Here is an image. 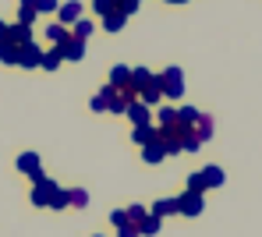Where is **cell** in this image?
<instances>
[{"mask_svg":"<svg viewBox=\"0 0 262 237\" xmlns=\"http://www.w3.org/2000/svg\"><path fill=\"white\" fill-rule=\"evenodd\" d=\"M156 82H160L163 99H181V96H184V71H181V67H167V71H160Z\"/></svg>","mask_w":262,"mask_h":237,"instance_id":"1","label":"cell"},{"mask_svg":"<svg viewBox=\"0 0 262 237\" xmlns=\"http://www.w3.org/2000/svg\"><path fill=\"white\" fill-rule=\"evenodd\" d=\"M0 43H11L14 50L29 46V43H32V25H21V21H14V25H4V36H0Z\"/></svg>","mask_w":262,"mask_h":237,"instance_id":"2","label":"cell"},{"mask_svg":"<svg viewBox=\"0 0 262 237\" xmlns=\"http://www.w3.org/2000/svg\"><path fill=\"white\" fill-rule=\"evenodd\" d=\"M39 60H43V46H39V43L32 39L29 46H21V50H18V64H14V67H25V71H36V67H39Z\"/></svg>","mask_w":262,"mask_h":237,"instance_id":"3","label":"cell"},{"mask_svg":"<svg viewBox=\"0 0 262 237\" xmlns=\"http://www.w3.org/2000/svg\"><path fill=\"white\" fill-rule=\"evenodd\" d=\"M202 209H206L202 195H195V191H184V195H177V212H181V216H199Z\"/></svg>","mask_w":262,"mask_h":237,"instance_id":"4","label":"cell"},{"mask_svg":"<svg viewBox=\"0 0 262 237\" xmlns=\"http://www.w3.org/2000/svg\"><path fill=\"white\" fill-rule=\"evenodd\" d=\"M18 170H21L29 181H39V177H43V163H39L36 152H21V156H18Z\"/></svg>","mask_w":262,"mask_h":237,"instance_id":"5","label":"cell"},{"mask_svg":"<svg viewBox=\"0 0 262 237\" xmlns=\"http://www.w3.org/2000/svg\"><path fill=\"white\" fill-rule=\"evenodd\" d=\"M53 188H57V181H50V177H39V181H32V205H39V209H46V202H50V195H53Z\"/></svg>","mask_w":262,"mask_h":237,"instance_id":"6","label":"cell"},{"mask_svg":"<svg viewBox=\"0 0 262 237\" xmlns=\"http://www.w3.org/2000/svg\"><path fill=\"white\" fill-rule=\"evenodd\" d=\"M57 21L60 25H75V21H82V0H68V4H60L57 7Z\"/></svg>","mask_w":262,"mask_h":237,"instance_id":"7","label":"cell"},{"mask_svg":"<svg viewBox=\"0 0 262 237\" xmlns=\"http://www.w3.org/2000/svg\"><path fill=\"white\" fill-rule=\"evenodd\" d=\"M103 99H106V110H110V113H124V110H128V96L121 92V89H114V85H103Z\"/></svg>","mask_w":262,"mask_h":237,"instance_id":"8","label":"cell"},{"mask_svg":"<svg viewBox=\"0 0 262 237\" xmlns=\"http://www.w3.org/2000/svg\"><path fill=\"white\" fill-rule=\"evenodd\" d=\"M213 128H216V121H213L209 113H199V117H195V124H191V135L206 145L209 138H213Z\"/></svg>","mask_w":262,"mask_h":237,"instance_id":"9","label":"cell"},{"mask_svg":"<svg viewBox=\"0 0 262 237\" xmlns=\"http://www.w3.org/2000/svg\"><path fill=\"white\" fill-rule=\"evenodd\" d=\"M142 159H145L149 167H156V163H163V159H167V145L160 142V135H156L149 145H142Z\"/></svg>","mask_w":262,"mask_h":237,"instance_id":"10","label":"cell"},{"mask_svg":"<svg viewBox=\"0 0 262 237\" xmlns=\"http://www.w3.org/2000/svg\"><path fill=\"white\" fill-rule=\"evenodd\" d=\"M57 50H60V57H64L68 64H78V60L85 57V43H82V39H75V36H71L68 43H60Z\"/></svg>","mask_w":262,"mask_h":237,"instance_id":"11","label":"cell"},{"mask_svg":"<svg viewBox=\"0 0 262 237\" xmlns=\"http://www.w3.org/2000/svg\"><path fill=\"white\" fill-rule=\"evenodd\" d=\"M160 99H163V92H160V82H156V75H152V78H149V82L138 89V103H145V106H156Z\"/></svg>","mask_w":262,"mask_h":237,"instance_id":"12","label":"cell"},{"mask_svg":"<svg viewBox=\"0 0 262 237\" xmlns=\"http://www.w3.org/2000/svg\"><path fill=\"white\" fill-rule=\"evenodd\" d=\"M199 174H202V184H206V191H209V188H223V181H227V174H223V167H216V163H209V167H202Z\"/></svg>","mask_w":262,"mask_h":237,"instance_id":"13","label":"cell"},{"mask_svg":"<svg viewBox=\"0 0 262 237\" xmlns=\"http://www.w3.org/2000/svg\"><path fill=\"white\" fill-rule=\"evenodd\" d=\"M124 113H128V121L135 124V128H138V124H152L149 106H145V103H138V99H135V103H128V110H124Z\"/></svg>","mask_w":262,"mask_h":237,"instance_id":"14","label":"cell"},{"mask_svg":"<svg viewBox=\"0 0 262 237\" xmlns=\"http://www.w3.org/2000/svg\"><path fill=\"white\" fill-rule=\"evenodd\" d=\"M46 209H53V212H64V209H71V198H68V188H64V184H57V188H53L50 202H46Z\"/></svg>","mask_w":262,"mask_h":237,"instance_id":"15","label":"cell"},{"mask_svg":"<svg viewBox=\"0 0 262 237\" xmlns=\"http://www.w3.org/2000/svg\"><path fill=\"white\" fill-rule=\"evenodd\" d=\"M46 39H50L53 46H60V43H68V39H71V29H68V25H60V21H50V25H46Z\"/></svg>","mask_w":262,"mask_h":237,"instance_id":"16","label":"cell"},{"mask_svg":"<svg viewBox=\"0 0 262 237\" xmlns=\"http://www.w3.org/2000/svg\"><path fill=\"white\" fill-rule=\"evenodd\" d=\"M152 216H160V220H167V216H177V198H160L152 209H149Z\"/></svg>","mask_w":262,"mask_h":237,"instance_id":"17","label":"cell"},{"mask_svg":"<svg viewBox=\"0 0 262 237\" xmlns=\"http://www.w3.org/2000/svg\"><path fill=\"white\" fill-rule=\"evenodd\" d=\"M64 64V57H60V50H43V60H39V71H57Z\"/></svg>","mask_w":262,"mask_h":237,"instance_id":"18","label":"cell"},{"mask_svg":"<svg viewBox=\"0 0 262 237\" xmlns=\"http://www.w3.org/2000/svg\"><path fill=\"white\" fill-rule=\"evenodd\" d=\"M152 138H156V128H152V124H138V128L131 131V142L135 145H149Z\"/></svg>","mask_w":262,"mask_h":237,"instance_id":"19","label":"cell"},{"mask_svg":"<svg viewBox=\"0 0 262 237\" xmlns=\"http://www.w3.org/2000/svg\"><path fill=\"white\" fill-rule=\"evenodd\" d=\"M156 234H160V216L145 212V220L138 223V237H156Z\"/></svg>","mask_w":262,"mask_h":237,"instance_id":"20","label":"cell"},{"mask_svg":"<svg viewBox=\"0 0 262 237\" xmlns=\"http://www.w3.org/2000/svg\"><path fill=\"white\" fill-rule=\"evenodd\" d=\"M124 25H128V14H121V11H114V14L103 18V29H106V32H121Z\"/></svg>","mask_w":262,"mask_h":237,"instance_id":"21","label":"cell"},{"mask_svg":"<svg viewBox=\"0 0 262 237\" xmlns=\"http://www.w3.org/2000/svg\"><path fill=\"white\" fill-rule=\"evenodd\" d=\"M92 32H96V25H92L89 18H82V21H75V25H71V36H75V39H82V43H85Z\"/></svg>","mask_w":262,"mask_h":237,"instance_id":"22","label":"cell"},{"mask_svg":"<svg viewBox=\"0 0 262 237\" xmlns=\"http://www.w3.org/2000/svg\"><path fill=\"white\" fill-rule=\"evenodd\" d=\"M149 78H152V71H149V67H131V89H135V92H138Z\"/></svg>","mask_w":262,"mask_h":237,"instance_id":"23","label":"cell"},{"mask_svg":"<svg viewBox=\"0 0 262 237\" xmlns=\"http://www.w3.org/2000/svg\"><path fill=\"white\" fill-rule=\"evenodd\" d=\"M68 198H71V209H85L89 205V191L82 188H68Z\"/></svg>","mask_w":262,"mask_h":237,"instance_id":"24","label":"cell"},{"mask_svg":"<svg viewBox=\"0 0 262 237\" xmlns=\"http://www.w3.org/2000/svg\"><path fill=\"white\" fill-rule=\"evenodd\" d=\"M0 64H7V67L18 64V50L11 46V43H0Z\"/></svg>","mask_w":262,"mask_h":237,"instance_id":"25","label":"cell"},{"mask_svg":"<svg viewBox=\"0 0 262 237\" xmlns=\"http://www.w3.org/2000/svg\"><path fill=\"white\" fill-rule=\"evenodd\" d=\"M156 121H160V128H170V124H177V110L174 106H163V110L156 113Z\"/></svg>","mask_w":262,"mask_h":237,"instance_id":"26","label":"cell"},{"mask_svg":"<svg viewBox=\"0 0 262 237\" xmlns=\"http://www.w3.org/2000/svg\"><path fill=\"white\" fill-rule=\"evenodd\" d=\"M92 11L106 18V14H114V11H117V0H92Z\"/></svg>","mask_w":262,"mask_h":237,"instance_id":"27","label":"cell"},{"mask_svg":"<svg viewBox=\"0 0 262 237\" xmlns=\"http://www.w3.org/2000/svg\"><path fill=\"white\" fill-rule=\"evenodd\" d=\"M36 18H39V14H36V7H25V4H18V21H21V25H32Z\"/></svg>","mask_w":262,"mask_h":237,"instance_id":"28","label":"cell"},{"mask_svg":"<svg viewBox=\"0 0 262 237\" xmlns=\"http://www.w3.org/2000/svg\"><path fill=\"white\" fill-rule=\"evenodd\" d=\"M184 191H195V195H202V191H206V184H202V174H199V170L188 177V188H184Z\"/></svg>","mask_w":262,"mask_h":237,"instance_id":"29","label":"cell"},{"mask_svg":"<svg viewBox=\"0 0 262 237\" xmlns=\"http://www.w3.org/2000/svg\"><path fill=\"white\" fill-rule=\"evenodd\" d=\"M57 7H60L57 0H36V14H53Z\"/></svg>","mask_w":262,"mask_h":237,"instance_id":"30","label":"cell"},{"mask_svg":"<svg viewBox=\"0 0 262 237\" xmlns=\"http://www.w3.org/2000/svg\"><path fill=\"white\" fill-rule=\"evenodd\" d=\"M138 4H142V0H117V11H121V14H135V11H138Z\"/></svg>","mask_w":262,"mask_h":237,"instance_id":"31","label":"cell"},{"mask_svg":"<svg viewBox=\"0 0 262 237\" xmlns=\"http://www.w3.org/2000/svg\"><path fill=\"white\" fill-rule=\"evenodd\" d=\"M110 223H114V227H124V223H131V220H128V209H114V212H110Z\"/></svg>","mask_w":262,"mask_h":237,"instance_id":"32","label":"cell"},{"mask_svg":"<svg viewBox=\"0 0 262 237\" xmlns=\"http://www.w3.org/2000/svg\"><path fill=\"white\" fill-rule=\"evenodd\" d=\"M145 212H149L145 205H131V209H128V220H131V223H142V220H145Z\"/></svg>","mask_w":262,"mask_h":237,"instance_id":"33","label":"cell"},{"mask_svg":"<svg viewBox=\"0 0 262 237\" xmlns=\"http://www.w3.org/2000/svg\"><path fill=\"white\" fill-rule=\"evenodd\" d=\"M89 106H92V113H106V99H103V92L92 96V103H89Z\"/></svg>","mask_w":262,"mask_h":237,"instance_id":"34","label":"cell"},{"mask_svg":"<svg viewBox=\"0 0 262 237\" xmlns=\"http://www.w3.org/2000/svg\"><path fill=\"white\" fill-rule=\"evenodd\" d=\"M117 237H138V223H124V227H117Z\"/></svg>","mask_w":262,"mask_h":237,"instance_id":"35","label":"cell"},{"mask_svg":"<svg viewBox=\"0 0 262 237\" xmlns=\"http://www.w3.org/2000/svg\"><path fill=\"white\" fill-rule=\"evenodd\" d=\"M18 4H25V7H36V0H18Z\"/></svg>","mask_w":262,"mask_h":237,"instance_id":"36","label":"cell"},{"mask_svg":"<svg viewBox=\"0 0 262 237\" xmlns=\"http://www.w3.org/2000/svg\"><path fill=\"white\" fill-rule=\"evenodd\" d=\"M167 4H188V0H167Z\"/></svg>","mask_w":262,"mask_h":237,"instance_id":"37","label":"cell"},{"mask_svg":"<svg viewBox=\"0 0 262 237\" xmlns=\"http://www.w3.org/2000/svg\"><path fill=\"white\" fill-rule=\"evenodd\" d=\"M0 36H4V21H0Z\"/></svg>","mask_w":262,"mask_h":237,"instance_id":"38","label":"cell"}]
</instances>
